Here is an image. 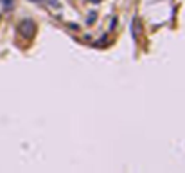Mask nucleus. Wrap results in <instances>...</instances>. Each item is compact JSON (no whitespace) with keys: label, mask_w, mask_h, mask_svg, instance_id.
Wrapping results in <instances>:
<instances>
[{"label":"nucleus","mask_w":185,"mask_h":173,"mask_svg":"<svg viewBox=\"0 0 185 173\" xmlns=\"http://www.w3.org/2000/svg\"><path fill=\"white\" fill-rule=\"evenodd\" d=\"M34 31H36V24L31 18H25V20L20 24V33L27 38H32L34 36Z\"/></svg>","instance_id":"obj_1"},{"label":"nucleus","mask_w":185,"mask_h":173,"mask_svg":"<svg viewBox=\"0 0 185 173\" xmlns=\"http://www.w3.org/2000/svg\"><path fill=\"white\" fill-rule=\"evenodd\" d=\"M29 2H32V4H42L43 0H29Z\"/></svg>","instance_id":"obj_4"},{"label":"nucleus","mask_w":185,"mask_h":173,"mask_svg":"<svg viewBox=\"0 0 185 173\" xmlns=\"http://www.w3.org/2000/svg\"><path fill=\"white\" fill-rule=\"evenodd\" d=\"M4 7H6V9H11V7H13V0H4Z\"/></svg>","instance_id":"obj_2"},{"label":"nucleus","mask_w":185,"mask_h":173,"mask_svg":"<svg viewBox=\"0 0 185 173\" xmlns=\"http://www.w3.org/2000/svg\"><path fill=\"white\" fill-rule=\"evenodd\" d=\"M49 4L54 6V7H59V2H58V0H49Z\"/></svg>","instance_id":"obj_3"}]
</instances>
